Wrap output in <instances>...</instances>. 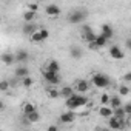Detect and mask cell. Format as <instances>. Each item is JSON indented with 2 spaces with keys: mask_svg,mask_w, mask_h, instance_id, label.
<instances>
[{
  "mask_svg": "<svg viewBox=\"0 0 131 131\" xmlns=\"http://www.w3.org/2000/svg\"><path fill=\"white\" fill-rule=\"evenodd\" d=\"M22 85H23L25 88H31V86H32V79H31V77H25V79H22Z\"/></svg>",
  "mask_w": 131,
  "mask_h": 131,
  "instance_id": "cell-28",
  "label": "cell"
},
{
  "mask_svg": "<svg viewBox=\"0 0 131 131\" xmlns=\"http://www.w3.org/2000/svg\"><path fill=\"white\" fill-rule=\"evenodd\" d=\"M59 120H60V123H67V125L68 123H73L76 120V113L74 111H65V113L60 114Z\"/></svg>",
  "mask_w": 131,
  "mask_h": 131,
  "instance_id": "cell-8",
  "label": "cell"
},
{
  "mask_svg": "<svg viewBox=\"0 0 131 131\" xmlns=\"http://www.w3.org/2000/svg\"><path fill=\"white\" fill-rule=\"evenodd\" d=\"M125 46H126V49H129V51H131V37H129V39H126Z\"/></svg>",
  "mask_w": 131,
  "mask_h": 131,
  "instance_id": "cell-37",
  "label": "cell"
},
{
  "mask_svg": "<svg viewBox=\"0 0 131 131\" xmlns=\"http://www.w3.org/2000/svg\"><path fill=\"white\" fill-rule=\"evenodd\" d=\"M110 100H111V97H110L108 94H102V96H100V103H102V105H108Z\"/></svg>",
  "mask_w": 131,
  "mask_h": 131,
  "instance_id": "cell-30",
  "label": "cell"
},
{
  "mask_svg": "<svg viewBox=\"0 0 131 131\" xmlns=\"http://www.w3.org/2000/svg\"><path fill=\"white\" fill-rule=\"evenodd\" d=\"M86 32H93V28L90 25H83L82 26V34H86Z\"/></svg>",
  "mask_w": 131,
  "mask_h": 131,
  "instance_id": "cell-33",
  "label": "cell"
},
{
  "mask_svg": "<svg viewBox=\"0 0 131 131\" xmlns=\"http://www.w3.org/2000/svg\"><path fill=\"white\" fill-rule=\"evenodd\" d=\"M46 94H48L49 99H57V97L60 96V91H57L54 86H49V88L46 90Z\"/></svg>",
  "mask_w": 131,
  "mask_h": 131,
  "instance_id": "cell-25",
  "label": "cell"
},
{
  "mask_svg": "<svg viewBox=\"0 0 131 131\" xmlns=\"http://www.w3.org/2000/svg\"><path fill=\"white\" fill-rule=\"evenodd\" d=\"M93 85L97 86V88H106L111 85V80L106 74H102V73H96L93 76Z\"/></svg>",
  "mask_w": 131,
  "mask_h": 131,
  "instance_id": "cell-2",
  "label": "cell"
},
{
  "mask_svg": "<svg viewBox=\"0 0 131 131\" xmlns=\"http://www.w3.org/2000/svg\"><path fill=\"white\" fill-rule=\"evenodd\" d=\"M36 14L37 13H32V11H25L23 13V20H25V23H32V20L36 19Z\"/></svg>",
  "mask_w": 131,
  "mask_h": 131,
  "instance_id": "cell-22",
  "label": "cell"
},
{
  "mask_svg": "<svg viewBox=\"0 0 131 131\" xmlns=\"http://www.w3.org/2000/svg\"><path fill=\"white\" fill-rule=\"evenodd\" d=\"M45 13H46L49 17H59V16H60V8H59V5L49 3V5L45 6Z\"/></svg>",
  "mask_w": 131,
  "mask_h": 131,
  "instance_id": "cell-9",
  "label": "cell"
},
{
  "mask_svg": "<svg viewBox=\"0 0 131 131\" xmlns=\"http://www.w3.org/2000/svg\"><path fill=\"white\" fill-rule=\"evenodd\" d=\"M128 94H129V88L122 85V86L119 88V96H123V97H125V96H128Z\"/></svg>",
  "mask_w": 131,
  "mask_h": 131,
  "instance_id": "cell-29",
  "label": "cell"
},
{
  "mask_svg": "<svg viewBox=\"0 0 131 131\" xmlns=\"http://www.w3.org/2000/svg\"><path fill=\"white\" fill-rule=\"evenodd\" d=\"M70 54H71V57H74V59H80V57L83 56V51H82L79 46H73V48L70 49Z\"/></svg>",
  "mask_w": 131,
  "mask_h": 131,
  "instance_id": "cell-24",
  "label": "cell"
},
{
  "mask_svg": "<svg viewBox=\"0 0 131 131\" xmlns=\"http://www.w3.org/2000/svg\"><path fill=\"white\" fill-rule=\"evenodd\" d=\"M46 71H51V73H57V74H59V71H60L59 62H57V60H49L48 65H46Z\"/></svg>",
  "mask_w": 131,
  "mask_h": 131,
  "instance_id": "cell-17",
  "label": "cell"
},
{
  "mask_svg": "<svg viewBox=\"0 0 131 131\" xmlns=\"http://www.w3.org/2000/svg\"><path fill=\"white\" fill-rule=\"evenodd\" d=\"M88 48H90L91 51H99V49H100V48H99V46H97L94 42H93V43H88Z\"/></svg>",
  "mask_w": 131,
  "mask_h": 131,
  "instance_id": "cell-35",
  "label": "cell"
},
{
  "mask_svg": "<svg viewBox=\"0 0 131 131\" xmlns=\"http://www.w3.org/2000/svg\"><path fill=\"white\" fill-rule=\"evenodd\" d=\"M14 74H16V77H19V79H25V77H29V70L25 67V65H22V67L16 68Z\"/></svg>",
  "mask_w": 131,
  "mask_h": 131,
  "instance_id": "cell-15",
  "label": "cell"
},
{
  "mask_svg": "<svg viewBox=\"0 0 131 131\" xmlns=\"http://www.w3.org/2000/svg\"><path fill=\"white\" fill-rule=\"evenodd\" d=\"M88 103V99L83 96V94H74L71 99H68L67 100V108L70 110V111H74V110H77V108H80V106H85Z\"/></svg>",
  "mask_w": 131,
  "mask_h": 131,
  "instance_id": "cell-1",
  "label": "cell"
},
{
  "mask_svg": "<svg viewBox=\"0 0 131 131\" xmlns=\"http://www.w3.org/2000/svg\"><path fill=\"white\" fill-rule=\"evenodd\" d=\"M43 79L49 83V85H59L60 83V77L57 73H51V71H43Z\"/></svg>",
  "mask_w": 131,
  "mask_h": 131,
  "instance_id": "cell-6",
  "label": "cell"
},
{
  "mask_svg": "<svg viewBox=\"0 0 131 131\" xmlns=\"http://www.w3.org/2000/svg\"><path fill=\"white\" fill-rule=\"evenodd\" d=\"M110 106H111L113 110L122 108V99H120V96H111V100H110Z\"/></svg>",
  "mask_w": 131,
  "mask_h": 131,
  "instance_id": "cell-19",
  "label": "cell"
},
{
  "mask_svg": "<svg viewBox=\"0 0 131 131\" xmlns=\"http://www.w3.org/2000/svg\"><path fill=\"white\" fill-rule=\"evenodd\" d=\"M59 91H60V96H62L63 99H67V100H68V99H71V97L76 94L73 86H62Z\"/></svg>",
  "mask_w": 131,
  "mask_h": 131,
  "instance_id": "cell-14",
  "label": "cell"
},
{
  "mask_svg": "<svg viewBox=\"0 0 131 131\" xmlns=\"http://www.w3.org/2000/svg\"><path fill=\"white\" fill-rule=\"evenodd\" d=\"M108 126H110V129H122L123 126H125V119H117V117H111V119H108Z\"/></svg>",
  "mask_w": 131,
  "mask_h": 131,
  "instance_id": "cell-7",
  "label": "cell"
},
{
  "mask_svg": "<svg viewBox=\"0 0 131 131\" xmlns=\"http://www.w3.org/2000/svg\"><path fill=\"white\" fill-rule=\"evenodd\" d=\"M74 90H76L77 93H80V94L88 93V90H90V83H88V80H77Z\"/></svg>",
  "mask_w": 131,
  "mask_h": 131,
  "instance_id": "cell-13",
  "label": "cell"
},
{
  "mask_svg": "<svg viewBox=\"0 0 131 131\" xmlns=\"http://www.w3.org/2000/svg\"><path fill=\"white\" fill-rule=\"evenodd\" d=\"M99 114H100L102 117H105V119H111V117L114 116V110H113L110 105H102V106L99 108Z\"/></svg>",
  "mask_w": 131,
  "mask_h": 131,
  "instance_id": "cell-11",
  "label": "cell"
},
{
  "mask_svg": "<svg viewBox=\"0 0 131 131\" xmlns=\"http://www.w3.org/2000/svg\"><path fill=\"white\" fill-rule=\"evenodd\" d=\"M94 43H96V45H97L99 48H103V46H106V45H108V40H106V39H105V37H103L102 34H99Z\"/></svg>",
  "mask_w": 131,
  "mask_h": 131,
  "instance_id": "cell-26",
  "label": "cell"
},
{
  "mask_svg": "<svg viewBox=\"0 0 131 131\" xmlns=\"http://www.w3.org/2000/svg\"><path fill=\"white\" fill-rule=\"evenodd\" d=\"M125 111H123V106L122 108H117V110H114V117H117V119H125Z\"/></svg>",
  "mask_w": 131,
  "mask_h": 131,
  "instance_id": "cell-27",
  "label": "cell"
},
{
  "mask_svg": "<svg viewBox=\"0 0 131 131\" xmlns=\"http://www.w3.org/2000/svg\"><path fill=\"white\" fill-rule=\"evenodd\" d=\"M28 11H32V13H37L39 11V3H28Z\"/></svg>",
  "mask_w": 131,
  "mask_h": 131,
  "instance_id": "cell-32",
  "label": "cell"
},
{
  "mask_svg": "<svg viewBox=\"0 0 131 131\" xmlns=\"http://www.w3.org/2000/svg\"><path fill=\"white\" fill-rule=\"evenodd\" d=\"M108 54H110V57H111V59H114V60H122V59L125 57V52H123V49H122L120 46H117V45H113V46H110V49H108Z\"/></svg>",
  "mask_w": 131,
  "mask_h": 131,
  "instance_id": "cell-4",
  "label": "cell"
},
{
  "mask_svg": "<svg viewBox=\"0 0 131 131\" xmlns=\"http://www.w3.org/2000/svg\"><path fill=\"white\" fill-rule=\"evenodd\" d=\"M46 131H59V128H57V126H56V125H49V126H48V129H46Z\"/></svg>",
  "mask_w": 131,
  "mask_h": 131,
  "instance_id": "cell-38",
  "label": "cell"
},
{
  "mask_svg": "<svg viewBox=\"0 0 131 131\" xmlns=\"http://www.w3.org/2000/svg\"><path fill=\"white\" fill-rule=\"evenodd\" d=\"M123 111H125V114H126V116H131V103L123 105Z\"/></svg>",
  "mask_w": 131,
  "mask_h": 131,
  "instance_id": "cell-34",
  "label": "cell"
},
{
  "mask_svg": "<svg viewBox=\"0 0 131 131\" xmlns=\"http://www.w3.org/2000/svg\"><path fill=\"white\" fill-rule=\"evenodd\" d=\"M29 59V54H28V51H25V49H19L17 52H16V62H19V63H23V62H26Z\"/></svg>",
  "mask_w": 131,
  "mask_h": 131,
  "instance_id": "cell-16",
  "label": "cell"
},
{
  "mask_svg": "<svg viewBox=\"0 0 131 131\" xmlns=\"http://www.w3.org/2000/svg\"><path fill=\"white\" fill-rule=\"evenodd\" d=\"M9 88V82L8 80H2L0 82V91H8Z\"/></svg>",
  "mask_w": 131,
  "mask_h": 131,
  "instance_id": "cell-31",
  "label": "cell"
},
{
  "mask_svg": "<svg viewBox=\"0 0 131 131\" xmlns=\"http://www.w3.org/2000/svg\"><path fill=\"white\" fill-rule=\"evenodd\" d=\"M22 31H23V34H26V36L32 37V36L39 31V28H37V25L32 22V23H25V25H23V28H22Z\"/></svg>",
  "mask_w": 131,
  "mask_h": 131,
  "instance_id": "cell-10",
  "label": "cell"
},
{
  "mask_svg": "<svg viewBox=\"0 0 131 131\" xmlns=\"http://www.w3.org/2000/svg\"><path fill=\"white\" fill-rule=\"evenodd\" d=\"M48 37H49V31H48V29H45V28H40V29H39L32 37H31V42H34V43L45 42Z\"/></svg>",
  "mask_w": 131,
  "mask_h": 131,
  "instance_id": "cell-5",
  "label": "cell"
},
{
  "mask_svg": "<svg viewBox=\"0 0 131 131\" xmlns=\"http://www.w3.org/2000/svg\"><path fill=\"white\" fill-rule=\"evenodd\" d=\"M99 131H110V128H100Z\"/></svg>",
  "mask_w": 131,
  "mask_h": 131,
  "instance_id": "cell-39",
  "label": "cell"
},
{
  "mask_svg": "<svg viewBox=\"0 0 131 131\" xmlns=\"http://www.w3.org/2000/svg\"><path fill=\"white\" fill-rule=\"evenodd\" d=\"M22 110H23V114H25V116H29V114H32L34 111H37V110H36V106H34L32 103H29V102H26V103H23V106H22Z\"/></svg>",
  "mask_w": 131,
  "mask_h": 131,
  "instance_id": "cell-20",
  "label": "cell"
},
{
  "mask_svg": "<svg viewBox=\"0 0 131 131\" xmlns=\"http://www.w3.org/2000/svg\"><path fill=\"white\" fill-rule=\"evenodd\" d=\"M86 16H88L86 11H71V13L68 14V22H70L71 25H79V23L85 22Z\"/></svg>",
  "mask_w": 131,
  "mask_h": 131,
  "instance_id": "cell-3",
  "label": "cell"
},
{
  "mask_svg": "<svg viewBox=\"0 0 131 131\" xmlns=\"http://www.w3.org/2000/svg\"><path fill=\"white\" fill-rule=\"evenodd\" d=\"M100 34L106 39V40H110L113 36H114V29L111 28V25H108V23H103L102 25V28H100Z\"/></svg>",
  "mask_w": 131,
  "mask_h": 131,
  "instance_id": "cell-12",
  "label": "cell"
},
{
  "mask_svg": "<svg viewBox=\"0 0 131 131\" xmlns=\"http://www.w3.org/2000/svg\"><path fill=\"white\" fill-rule=\"evenodd\" d=\"M123 80L125 82H131V71H128V73L123 74Z\"/></svg>",
  "mask_w": 131,
  "mask_h": 131,
  "instance_id": "cell-36",
  "label": "cell"
},
{
  "mask_svg": "<svg viewBox=\"0 0 131 131\" xmlns=\"http://www.w3.org/2000/svg\"><path fill=\"white\" fill-rule=\"evenodd\" d=\"M2 62L5 63V65H13L14 62H16V54H11V52H5L3 56H2Z\"/></svg>",
  "mask_w": 131,
  "mask_h": 131,
  "instance_id": "cell-18",
  "label": "cell"
},
{
  "mask_svg": "<svg viewBox=\"0 0 131 131\" xmlns=\"http://www.w3.org/2000/svg\"><path fill=\"white\" fill-rule=\"evenodd\" d=\"M82 39L86 42V43H93V42H96V39H97V34L93 31V32H86V34H82Z\"/></svg>",
  "mask_w": 131,
  "mask_h": 131,
  "instance_id": "cell-23",
  "label": "cell"
},
{
  "mask_svg": "<svg viewBox=\"0 0 131 131\" xmlns=\"http://www.w3.org/2000/svg\"><path fill=\"white\" fill-rule=\"evenodd\" d=\"M25 120H26L28 123H36V122H39V120H40V114H39V111H34L32 114L25 116Z\"/></svg>",
  "mask_w": 131,
  "mask_h": 131,
  "instance_id": "cell-21",
  "label": "cell"
}]
</instances>
